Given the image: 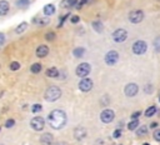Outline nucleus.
<instances>
[{"label":"nucleus","instance_id":"obj_1","mask_svg":"<svg viewBox=\"0 0 160 145\" xmlns=\"http://www.w3.org/2000/svg\"><path fill=\"white\" fill-rule=\"evenodd\" d=\"M48 122L49 125L55 129V130H60L62 129L65 125H66V121H68V116H66V112L64 110H60V109H54L51 110L49 114H48Z\"/></svg>","mask_w":160,"mask_h":145},{"label":"nucleus","instance_id":"obj_2","mask_svg":"<svg viewBox=\"0 0 160 145\" xmlns=\"http://www.w3.org/2000/svg\"><path fill=\"white\" fill-rule=\"evenodd\" d=\"M44 98H45L46 101H50V102L56 101V100H59L61 98V89L55 86V85H51V86H49L46 89V91L44 94Z\"/></svg>","mask_w":160,"mask_h":145},{"label":"nucleus","instance_id":"obj_3","mask_svg":"<svg viewBox=\"0 0 160 145\" xmlns=\"http://www.w3.org/2000/svg\"><path fill=\"white\" fill-rule=\"evenodd\" d=\"M131 51L134 55H144L148 51V42L145 40H136L131 45Z\"/></svg>","mask_w":160,"mask_h":145},{"label":"nucleus","instance_id":"obj_4","mask_svg":"<svg viewBox=\"0 0 160 145\" xmlns=\"http://www.w3.org/2000/svg\"><path fill=\"white\" fill-rule=\"evenodd\" d=\"M128 30L122 29V28H119V29H115L111 34V39L114 42H118V44H121L124 42L126 39H128Z\"/></svg>","mask_w":160,"mask_h":145},{"label":"nucleus","instance_id":"obj_5","mask_svg":"<svg viewBox=\"0 0 160 145\" xmlns=\"http://www.w3.org/2000/svg\"><path fill=\"white\" fill-rule=\"evenodd\" d=\"M120 56H119V52L116 50H109L105 55H104V62L108 65V66H114L118 64Z\"/></svg>","mask_w":160,"mask_h":145},{"label":"nucleus","instance_id":"obj_6","mask_svg":"<svg viewBox=\"0 0 160 145\" xmlns=\"http://www.w3.org/2000/svg\"><path fill=\"white\" fill-rule=\"evenodd\" d=\"M91 71V65L89 62H80L76 69H75V74L79 76V78H88V75L90 74Z\"/></svg>","mask_w":160,"mask_h":145},{"label":"nucleus","instance_id":"obj_7","mask_svg":"<svg viewBox=\"0 0 160 145\" xmlns=\"http://www.w3.org/2000/svg\"><path fill=\"white\" fill-rule=\"evenodd\" d=\"M128 19L131 24H140L145 19V12L142 10H132L129 12Z\"/></svg>","mask_w":160,"mask_h":145},{"label":"nucleus","instance_id":"obj_8","mask_svg":"<svg viewBox=\"0 0 160 145\" xmlns=\"http://www.w3.org/2000/svg\"><path fill=\"white\" fill-rule=\"evenodd\" d=\"M138 92H139V86L135 82H129L124 86V94L128 98H134L138 95Z\"/></svg>","mask_w":160,"mask_h":145},{"label":"nucleus","instance_id":"obj_9","mask_svg":"<svg viewBox=\"0 0 160 145\" xmlns=\"http://www.w3.org/2000/svg\"><path fill=\"white\" fill-rule=\"evenodd\" d=\"M114 119H115V112L111 109H104L100 112V120L104 124H110V122H112Z\"/></svg>","mask_w":160,"mask_h":145},{"label":"nucleus","instance_id":"obj_10","mask_svg":"<svg viewBox=\"0 0 160 145\" xmlns=\"http://www.w3.org/2000/svg\"><path fill=\"white\" fill-rule=\"evenodd\" d=\"M30 125L35 131H41L45 128V119L41 116H34L30 120Z\"/></svg>","mask_w":160,"mask_h":145},{"label":"nucleus","instance_id":"obj_11","mask_svg":"<svg viewBox=\"0 0 160 145\" xmlns=\"http://www.w3.org/2000/svg\"><path fill=\"white\" fill-rule=\"evenodd\" d=\"M94 86V82L90 78H82L79 82V90L82 92H89Z\"/></svg>","mask_w":160,"mask_h":145},{"label":"nucleus","instance_id":"obj_12","mask_svg":"<svg viewBox=\"0 0 160 145\" xmlns=\"http://www.w3.org/2000/svg\"><path fill=\"white\" fill-rule=\"evenodd\" d=\"M86 135H88V130H86L84 126H78V128H75V130H74V138H75V140L82 141V140L86 138Z\"/></svg>","mask_w":160,"mask_h":145},{"label":"nucleus","instance_id":"obj_13","mask_svg":"<svg viewBox=\"0 0 160 145\" xmlns=\"http://www.w3.org/2000/svg\"><path fill=\"white\" fill-rule=\"evenodd\" d=\"M40 142H41V145H52V142H54L52 134L51 132H44V134H41Z\"/></svg>","mask_w":160,"mask_h":145},{"label":"nucleus","instance_id":"obj_14","mask_svg":"<svg viewBox=\"0 0 160 145\" xmlns=\"http://www.w3.org/2000/svg\"><path fill=\"white\" fill-rule=\"evenodd\" d=\"M49 54V46L48 45H39L36 49V56L38 58H45Z\"/></svg>","mask_w":160,"mask_h":145},{"label":"nucleus","instance_id":"obj_15","mask_svg":"<svg viewBox=\"0 0 160 145\" xmlns=\"http://www.w3.org/2000/svg\"><path fill=\"white\" fill-rule=\"evenodd\" d=\"M55 11H56V9H55V5H54V4H46V5L42 8V12H44V15L48 16V18L51 16V15H54Z\"/></svg>","mask_w":160,"mask_h":145},{"label":"nucleus","instance_id":"obj_16","mask_svg":"<svg viewBox=\"0 0 160 145\" xmlns=\"http://www.w3.org/2000/svg\"><path fill=\"white\" fill-rule=\"evenodd\" d=\"M79 0H61L60 1V8L61 9H72L78 4Z\"/></svg>","mask_w":160,"mask_h":145},{"label":"nucleus","instance_id":"obj_17","mask_svg":"<svg viewBox=\"0 0 160 145\" xmlns=\"http://www.w3.org/2000/svg\"><path fill=\"white\" fill-rule=\"evenodd\" d=\"M10 4L8 0H0V16H5L9 12Z\"/></svg>","mask_w":160,"mask_h":145},{"label":"nucleus","instance_id":"obj_18","mask_svg":"<svg viewBox=\"0 0 160 145\" xmlns=\"http://www.w3.org/2000/svg\"><path fill=\"white\" fill-rule=\"evenodd\" d=\"M32 22H34L35 25H39V26H46V25L50 22V20H49V18H48V16H45V18L35 16V18L32 19Z\"/></svg>","mask_w":160,"mask_h":145},{"label":"nucleus","instance_id":"obj_19","mask_svg":"<svg viewBox=\"0 0 160 145\" xmlns=\"http://www.w3.org/2000/svg\"><path fill=\"white\" fill-rule=\"evenodd\" d=\"M91 28L98 32V34H101L104 31V24L100 21V20H94L91 21Z\"/></svg>","mask_w":160,"mask_h":145},{"label":"nucleus","instance_id":"obj_20","mask_svg":"<svg viewBox=\"0 0 160 145\" xmlns=\"http://www.w3.org/2000/svg\"><path fill=\"white\" fill-rule=\"evenodd\" d=\"M85 52H86V49H85V48L78 46V48H75V49L72 50V56L76 58V59H80V58H82V56L85 55Z\"/></svg>","mask_w":160,"mask_h":145},{"label":"nucleus","instance_id":"obj_21","mask_svg":"<svg viewBox=\"0 0 160 145\" xmlns=\"http://www.w3.org/2000/svg\"><path fill=\"white\" fill-rule=\"evenodd\" d=\"M45 75H46L48 78H58V76L60 75V71H59V69H58V68L52 66V68H49V69H46V71H45Z\"/></svg>","mask_w":160,"mask_h":145},{"label":"nucleus","instance_id":"obj_22","mask_svg":"<svg viewBox=\"0 0 160 145\" xmlns=\"http://www.w3.org/2000/svg\"><path fill=\"white\" fill-rule=\"evenodd\" d=\"M139 126H140V121H139V119H131V120L128 122V129L131 130V131L136 130Z\"/></svg>","mask_w":160,"mask_h":145},{"label":"nucleus","instance_id":"obj_23","mask_svg":"<svg viewBox=\"0 0 160 145\" xmlns=\"http://www.w3.org/2000/svg\"><path fill=\"white\" fill-rule=\"evenodd\" d=\"M156 111H158V108H156L155 105H151V106H149V108L145 110L144 115H145V118H151V116H154V115L156 114Z\"/></svg>","mask_w":160,"mask_h":145},{"label":"nucleus","instance_id":"obj_24","mask_svg":"<svg viewBox=\"0 0 160 145\" xmlns=\"http://www.w3.org/2000/svg\"><path fill=\"white\" fill-rule=\"evenodd\" d=\"M26 29H28V22H26V21H22V22H20V24L15 28V34H22Z\"/></svg>","mask_w":160,"mask_h":145},{"label":"nucleus","instance_id":"obj_25","mask_svg":"<svg viewBox=\"0 0 160 145\" xmlns=\"http://www.w3.org/2000/svg\"><path fill=\"white\" fill-rule=\"evenodd\" d=\"M15 5H16L19 9H26V8H29V5H30V0H16V1H15Z\"/></svg>","mask_w":160,"mask_h":145},{"label":"nucleus","instance_id":"obj_26","mask_svg":"<svg viewBox=\"0 0 160 145\" xmlns=\"http://www.w3.org/2000/svg\"><path fill=\"white\" fill-rule=\"evenodd\" d=\"M41 69H42V66H41L40 62H34V64L30 66V71H31L32 74H39V72L41 71Z\"/></svg>","mask_w":160,"mask_h":145},{"label":"nucleus","instance_id":"obj_27","mask_svg":"<svg viewBox=\"0 0 160 145\" xmlns=\"http://www.w3.org/2000/svg\"><path fill=\"white\" fill-rule=\"evenodd\" d=\"M148 131H149V128L145 126V125H141V126H139V128L136 129V135H138V136H144V135L148 134Z\"/></svg>","mask_w":160,"mask_h":145},{"label":"nucleus","instance_id":"obj_28","mask_svg":"<svg viewBox=\"0 0 160 145\" xmlns=\"http://www.w3.org/2000/svg\"><path fill=\"white\" fill-rule=\"evenodd\" d=\"M30 110H31L32 114H39L42 110V105L41 104H32L31 108H30Z\"/></svg>","mask_w":160,"mask_h":145},{"label":"nucleus","instance_id":"obj_29","mask_svg":"<svg viewBox=\"0 0 160 145\" xmlns=\"http://www.w3.org/2000/svg\"><path fill=\"white\" fill-rule=\"evenodd\" d=\"M55 39H56V34H55L54 31H49V32L45 34V40H46V41L51 42V41H54Z\"/></svg>","mask_w":160,"mask_h":145},{"label":"nucleus","instance_id":"obj_30","mask_svg":"<svg viewBox=\"0 0 160 145\" xmlns=\"http://www.w3.org/2000/svg\"><path fill=\"white\" fill-rule=\"evenodd\" d=\"M144 92L148 94V95L152 94V92H154V86H152V84H150V82L145 84V86H144Z\"/></svg>","mask_w":160,"mask_h":145},{"label":"nucleus","instance_id":"obj_31","mask_svg":"<svg viewBox=\"0 0 160 145\" xmlns=\"http://www.w3.org/2000/svg\"><path fill=\"white\" fill-rule=\"evenodd\" d=\"M68 18H70V12H68V14L62 15L61 18H59V24H58V28H61V26L64 25V22L66 21V19H68Z\"/></svg>","mask_w":160,"mask_h":145},{"label":"nucleus","instance_id":"obj_32","mask_svg":"<svg viewBox=\"0 0 160 145\" xmlns=\"http://www.w3.org/2000/svg\"><path fill=\"white\" fill-rule=\"evenodd\" d=\"M9 68H10V70L16 71V70H19V69H20V62H19V61H12V62H10Z\"/></svg>","mask_w":160,"mask_h":145},{"label":"nucleus","instance_id":"obj_33","mask_svg":"<svg viewBox=\"0 0 160 145\" xmlns=\"http://www.w3.org/2000/svg\"><path fill=\"white\" fill-rule=\"evenodd\" d=\"M154 49H155V51L160 52V36L155 38V40H154Z\"/></svg>","mask_w":160,"mask_h":145},{"label":"nucleus","instance_id":"obj_34","mask_svg":"<svg viewBox=\"0 0 160 145\" xmlns=\"http://www.w3.org/2000/svg\"><path fill=\"white\" fill-rule=\"evenodd\" d=\"M109 102H110V98H109L108 95H104V96L100 98V104H101V105L105 106V105H108Z\"/></svg>","mask_w":160,"mask_h":145},{"label":"nucleus","instance_id":"obj_35","mask_svg":"<svg viewBox=\"0 0 160 145\" xmlns=\"http://www.w3.org/2000/svg\"><path fill=\"white\" fill-rule=\"evenodd\" d=\"M121 135H122V130H121L120 128L115 129V130H114V132H112V138H114V139H119Z\"/></svg>","mask_w":160,"mask_h":145},{"label":"nucleus","instance_id":"obj_36","mask_svg":"<svg viewBox=\"0 0 160 145\" xmlns=\"http://www.w3.org/2000/svg\"><path fill=\"white\" fill-rule=\"evenodd\" d=\"M152 138L155 141L160 142V129H155V131L152 132Z\"/></svg>","mask_w":160,"mask_h":145},{"label":"nucleus","instance_id":"obj_37","mask_svg":"<svg viewBox=\"0 0 160 145\" xmlns=\"http://www.w3.org/2000/svg\"><path fill=\"white\" fill-rule=\"evenodd\" d=\"M70 22H71V24H78V22H80V16H79V15H71V16H70Z\"/></svg>","mask_w":160,"mask_h":145},{"label":"nucleus","instance_id":"obj_38","mask_svg":"<svg viewBox=\"0 0 160 145\" xmlns=\"http://www.w3.org/2000/svg\"><path fill=\"white\" fill-rule=\"evenodd\" d=\"M15 125V120L14 119H9V120H6V122H5V126L9 129V128H12Z\"/></svg>","mask_w":160,"mask_h":145},{"label":"nucleus","instance_id":"obj_39","mask_svg":"<svg viewBox=\"0 0 160 145\" xmlns=\"http://www.w3.org/2000/svg\"><path fill=\"white\" fill-rule=\"evenodd\" d=\"M5 40H6V38H5V34L0 31V46H2V45L5 44Z\"/></svg>","mask_w":160,"mask_h":145},{"label":"nucleus","instance_id":"obj_40","mask_svg":"<svg viewBox=\"0 0 160 145\" xmlns=\"http://www.w3.org/2000/svg\"><path fill=\"white\" fill-rule=\"evenodd\" d=\"M141 115V111H134L132 114H131V119H139V116Z\"/></svg>","mask_w":160,"mask_h":145},{"label":"nucleus","instance_id":"obj_41","mask_svg":"<svg viewBox=\"0 0 160 145\" xmlns=\"http://www.w3.org/2000/svg\"><path fill=\"white\" fill-rule=\"evenodd\" d=\"M158 126H159V122H156V121H152V122L150 124V126H149V128H150V129H156Z\"/></svg>","mask_w":160,"mask_h":145},{"label":"nucleus","instance_id":"obj_42","mask_svg":"<svg viewBox=\"0 0 160 145\" xmlns=\"http://www.w3.org/2000/svg\"><path fill=\"white\" fill-rule=\"evenodd\" d=\"M55 145H68V144H66L65 141H59V142H56Z\"/></svg>","mask_w":160,"mask_h":145},{"label":"nucleus","instance_id":"obj_43","mask_svg":"<svg viewBox=\"0 0 160 145\" xmlns=\"http://www.w3.org/2000/svg\"><path fill=\"white\" fill-rule=\"evenodd\" d=\"M142 145H150V144H149V142H144Z\"/></svg>","mask_w":160,"mask_h":145},{"label":"nucleus","instance_id":"obj_44","mask_svg":"<svg viewBox=\"0 0 160 145\" xmlns=\"http://www.w3.org/2000/svg\"><path fill=\"white\" fill-rule=\"evenodd\" d=\"M159 102H160V96H159Z\"/></svg>","mask_w":160,"mask_h":145},{"label":"nucleus","instance_id":"obj_45","mask_svg":"<svg viewBox=\"0 0 160 145\" xmlns=\"http://www.w3.org/2000/svg\"><path fill=\"white\" fill-rule=\"evenodd\" d=\"M0 131H1V126H0Z\"/></svg>","mask_w":160,"mask_h":145},{"label":"nucleus","instance_id":"obj_46","mask_svg":"<svg viewBox=\"0 0 160 145\" xmlns=\"http://www.w3.org/2000/svg\"><path fill=\"white\" fill-rule=\"evenodd\" d=\"M119 145H121V144H119Z\"/></svg>","mask_w":160,"mask_h":145},{"label":"nucleus","instance_id":"obj_47","mask_svg":"<svg viewBox=\"0 0 160 145\" xmlns=\"http://www.w3.org/2000/svg\"><path fill=\"white\" fill-rule=\"evenodd\" d=\"M0 145H2V144H0Z\"/></svg>","mask_w":160,"mask_h":145}]
</instances>
